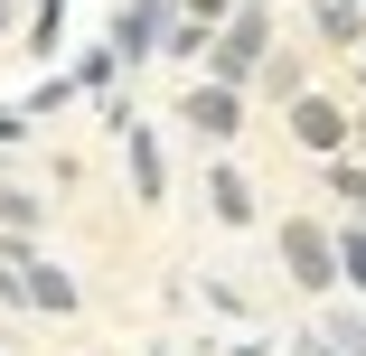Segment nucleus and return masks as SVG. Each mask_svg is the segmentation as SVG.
I'll return each instance as SVG.
<instances>
[{
	"instance_id": "1",
	"label": "nucleus",
	"mask_w": 366,
	"mask_h": 356,
	"mask_svg": "<svg viewBox=\"0 0 366 356\" xmlns=\"http://www.w3.org/2000/svg\"><path fill=\"white\" fill-rule=\"evenodd\" d=\"M282 253H291V281H310V291H320V281L338 272V263H329V235H320V225H282Z\"/></svg>"
},
{
	"instance_id": "2",
	"label": "nucleus",
	"mask_w": 366,
	"mask_h": 356,
	"mask_svg": "<svg viewBox=\"0 0 366 356\" xmlns=\"http://www.w3.org/2000/svg\"><path fill=\"white\" fill-rule=\"evenodd\" d=\"M235 113H244V103H235V85H226V76H216V85H197V94H188V122H197L207 141H226V131H235Z\"/></svg>"
},
{
	"instance_id": "3",
	"label": "nucleus",
	"mask_w": 366,
	"mask_h": 356,
	"mask_svg": "<svg viewBox=\"0 0 366 356\" xmlns=\"http://www.w3.org/2000/svg\"><path fill=\"white\" fill-rule=\"evenodd\" d=\"M254 56H263V10H244V19L226 29V47H216V76H226V85H235V76H244V66H254Z\"/></svg>"
},
{
	"instance_id": "4",
	"label": "nucleus",
	"mask_w": 366,
	"mask_h": 356,
	"mask_svg": "<svg viewBox=\"0 0 366 356\" xmlns=\"http://www.w3.org/2000/svg\"><path fill=\"white\" fill-rule=\"evenodd\" d=\"M291 131H301V141H310V151H329V141H347V113H338L329 94H310L301 113H291Z\"/></svg>"
},
{
	"instance_id": "5",
	"label": "nucleus",
	"mask_w": 366,
	"mask_h": 356,
	"mask_svg": "<svg viewBox=\"0 0 366 356\" xmlns=\"http://www.w3.org/2000/svg\"><path fill=\"white\" fill-rule=\"evenodd\" d=\"M320 38H329V47H357V38H366L357 0H320Z\"/></svg>"
},
{
	"instance_id": "6",
	"label": "nucleus",
	"mask_w": 366,
	"mask_h": 356,
	"mask_svg": "<svg viewBox=\"0 0 366 356\" xmlns=\"http://www.w3.org/2000/svg\"><path fill=\"white\" fill-rule=\"evenodd\" d=\"M216 216H226V225H244V216H254V188H244V169H216Z\"/></svg>"
},
{
	"instance_id": "7",
	"label": "nucleus",
	"mask_w": 366,
	"mask_h": 356,
	"mask_svg": "<svg viewBox=\"0 0 366 356\" xmlns=\"http://www.w3.org/2000/svg\"><path fill=\"white\" fill-rule=\"evenodd\" d=\"M132 188L160 197V151H151V131H132Z\"/></svg>"
},
{
	"instance_id": "8",
	"label": "nucleus",
	"mask_w": 366,
	"mask_h": 356,
	"mask_svg": "<svg viewBox=\"0 0 366 356\" xmlns=\"http://www.w3.org/2000/svg\"><path fill=\"white\" fill-rule=\"evenodd\" d=\"M329 253H338V272H347L357 291H366V235H347V244H329Z\"/></svg>"
}]
</instances>
